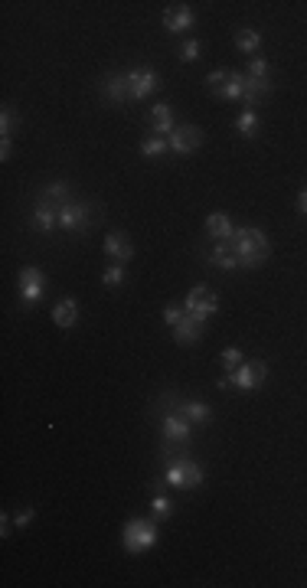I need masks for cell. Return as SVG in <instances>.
<instances>
[{"mask_svg":"<svg viewBox=\"0 0 307 588\" xmlns=\"http://www.w3.org/2000/svg\"><path fill=\"white\" fill-rule=\"evenodd\" d=\"M232 252L239 255V268H258L265 265V258L272 255V246H268V236L255 226H242V229L232 232L229 239Z\"/></svg>","mask_w":307,"mask_h":588,"instance_id":"1","label":"cell"},{"mask_svg":"<svg viewBox=\"0 0 307 588\" xmlns=\"http://www.w3.org/2000/svg\"><path fill=\"white\" fill-rule=\"evenodd\" d=\"M121 546H124V553H131V555H141V553H147V549H154V546H157V523L144 520V517L128 520L124 529H121Z\"/></svg>","mask_w":307,"mask_h":588,"instance_id":"2","label":"cell"},{"mask_svg":"<svg viewBox=\"0 0 307 588\" xmlns=\"http://www.w3.org/2000/svg\"><path fill=\"white\" fill-rule=\"evenodd\" d=\"M203 480H206L203 468H199L197 461H190V458L170 461L167 471H163V484L177 487V490H197V487H203Z\"/></svg>","mask_w":307,"mask_h":588,"instance_id":"3","label":"cell"},{"mask_svg":"<svg viewBox=\"0 0 307 588\" xmlns=\"http://www.w3.org/2000/svg\"><path fill=\"white\" fill-rule=\"evenodd\" d=\"M95 209L92 203H86V200H72V203H66L59 209V226L66 232H88L92 229V219H95Z\"/></svg>","mask_w":307,"mask_h":588,"instance_id":"4","label":"cell"},{"mask_svg":"<svg viewBox=\"0 0 307 588\" xmlns=\"http://www.w3.org/2000/svg\"><path fill=\"white\" fill-rule=\"evenodd\" d=\"M183 311L193 317H203V321H209V317L219 311V298L213 294V288H206V284H193L187 294V301H183Z\"/></svg>","mask_w":307,"mask_h":588,"instance_id":"5","label":"cell"},{"mask_svg":"<svg viewBox=\"0 0 307 588\" xmlns=\"http://www.w3.org/2000/svg\"><path fill=\"white\" fill-rule=\"evenodd\" d=\"M265 376H268V367H265L262 359H248V363H242V367L236 369V373H229L226 379H229V386H236V389L252 392L265 383Z\"/></svg>","mask_w":307,"mask_h":588,"instance_id":"6","label":"cell"},{"mask_svg":"<svg viewBox=\"0 0 307 588\" xmlns=\"http://www.w3.org/2000/svg\"><path fill=\"white\" fill-rule=\"evenodd\" d=\"M17 288H20V301H23L26 307H33L36 301L46 294V278L40 268H20V278H17Z\"/></svg>","mask_w":307,"mask_h":588,"instance_id":"7","label":"cell"},{"mask_svg":"<svg viewBox=\"0 0 307 588\" xmlns=\"http://www.w3.org/2000/svg\"><path fill=\"white\" fill-rule=\"evenodd\" d=\"M161 88V76L154 69H131L128 72V98L131 102H141L147 95H154Z\"/></svg>","mask_w":307,"mask_h":588,"instance_id":"8","label":"cell"},{"mask_svg":"<svg viewBox=\"0 0 307 588\" xmlns=\"http://www.w3.org/2000/svg\"><path fill=\"white\" fill-rule=\"evenodd\" d=\"M170 141V151L180 154V157H187V154H197L199 147H203V131L197 128V125H177L173 128V134L167 137Z\"/></svg>","mask_w":307,"mask_h":588,"instance_id":"9","label":"cell"},{"mask_svg":"<svg viewBox=\"0 0 307 588\" xmlns=\"http://www.w3.org/2000/svg\"><path fill=\"white\" fill-rule=\"evenodd\" d=\"M190 435H193V422H187V418L173 409L163 412V438H167V444H173V442L187 444Z\"/></svg>","mask_w":307,"mask_h":588,"instance_id":"10","label":"cell"},{"mask_svg":"<svg viewBox=\"0 0 307 588\" xmlns=\"http://www.w3.org/2000/svg\"><path fill=\"white\" fill-rule=\"evenodd\" d=\"M193 23H197V13L190 4H173L163 10V26L170 33H187V30H193Z\"/></svg>","mask_w":307,"mask_h":588,"instance_id":"11","label":"cell"},{"mask_svg":"<svg viewBox=\"0 0 307 588\" xmlns=\"http://www.w3.org/2000/svg\"><path fill=\"white\" fill-rule=\"evenodd\" d=\"M102 248H105V255L115 258V262H121V265H128L131 258H134V246H131V239L124 236V232H108L105 242H102Z\"/></svg>","mask_w":307,"mask_h":588,"instance_id":"12","label":"cell"},{"mask_svg":"<svg viewBox=\"0 0 307 588\" xmlns=\"http://www.w3.org/2000/svg\"><path fill=\"white\" fill-rule=\"evenodd\" d=\"M170 409L180 412V415L187 418V422H193V425H209V422H213V409L197 399H180V402H173Z\"/></svg>","mask_w":307,"mask_h":588,"instance_id":"13","label":"cell"},{"mask_svg":"<svg viewBox=\"0 0 307 588\" xmlns=\"http://www.w3.org/2000/svg\"><path fill=\"white\" fill-rule=\"evenodd\" d=\"M203 333H206V321H203V317L187 314L177 327H173V340L183 343V347H190V343H197Z\"/></svg>","mask_w":307,"mask_h":588,"instance_id":"14","label":"cell"},{"mask_svg":"<svg viewBox=\"0 0 307 588\" xmlns=\"http://www.w3.org/2000/svg\"><path fill=\"white\" fill-rule=\"evenodd\" d=\"M173 108L167 102H161V105H154L151 108V134H157V137H170L173 134Z\"/></svg>","mask_w":307,"mask_h":588,"instance_id":"15","label":"cell"},{"mask_svg":"<svg viewBox=\"0 0 307 588\" xmlns=\"http://www.w3.org/2000/svg\"><path fill=\"white\" fill-rule=\"evenodd\" d=\"M40 203L52 206V209H62L66 203H72V187H69L66 180H56V183L43 187V193H40Z\"/></svg>","mask_w":307,"mask_h":588,"instance_id":"16","label":"cell"},{"mask_svg":"<svg viewBox=\"0 0 307 588\" xmlns=\"http://www.w3.org/2000/svg\"><path fill=\"white\" fill-rule=\"evenodd\" d=\"M232 232H236V226H232V219L226 213H209V219H206V236L213 242H229Z\"/></svg>","mask_w":307,"mask_h":588,"instance_id":"17","label":"cell"},{"mask_svg":"<svg viewBox=\"0 0 307 588\" xmlns=\"http://www.w3.org/2000/svg\"><path fill=\"white\" fill-rule=\"evenodd\" d=\"M52 324L62 327V330H72L79 324V304L72 298H62L59 304L52 307Z\"/></svg>","mask_w":307,"mask_h":588,"instance_id":"18","label":"cell"},{"mask_svg":"<svg viewBox=\"0 0 307 588\" xmlns=\"http://www.w3.org/2000/svg\"><path fill=\"white\" fill-rule=\"evenodd\" d=\"M272 95V79H252V76H245V108H258V102L262 98H268Z\"/></svg>","mask_w":307,"mask_h":588,"instance_id":"19","label":"cell"},{"mask_svg":"<svg viewBox=\"0 0 307 588\" xmlns=\"http://www.w3.org/2000/svg\"><path fill=\"white\" fill-rule=\"evenodd\" d=\"M206 258H209L216 268H229V272H232V268H239V255L232 252L229 242H216V246L209 248V255H206Z\"/></svg>","mask_w":307,"mask_h":588,"instance_id":"20","label":"cell"},{"mask_svg":"<svg viewBox=\"0 0 307 588\" xmlns=\"http://www.w3.org/2000/svg\"><path fill=\"white\" fill-rule=\"evenodd\" d=\"M102 92H105V98H108V102L121 105L124 98H128V76H108L102 82ZM128 102H131V98H128Z\"/></svg>","mask_w":307,"mask_h":588,"instance_id":"21","label":"cell"},{"mask_svg":"<svg viewBox=\"0 0 307 588\" xmlns=\"http://www.w3.org/2000/svg\"><path fill=\"white\" fill-rule=\"evenodd\" d=\"M33 226L40 232H46V236H50V232L59 226V209H52V206H46V203H36V209H33Z\"/></svg>","mask_w":307,"mask_h":588,"instance_id":"22","label":"cell"},{"mask_svg":"<svg viewBox=\"0 0 307 588\" xmlns=\"http://www.w3.org/2000/svg\"><path fill=\"white\" fill-rule=\"evenodd\" d=\"M258 128H262V121H258V111L255 108L239 111V118H236V131H239L242 137H255Z\"/></svg>","mask_w":307,"mask_h":588,"instance_id":"23","label":"cell"},{"mask_svg":"<svg viewBox=\"0 0 307 588\" xmlns=\"http://www.w3.org/2000/svg\"><path fill=\"white\" fill-rule=\"evenodd\" d=\"M236 46H239L242 52H248V56H255V50L262 46V33L252 30V26H242L239 33H236Z\"/></svg>","mask_w":307,"mask_h":588,"instance_id":"24","label":"cell"},{"mask_svg":"<svg viewBox=\"0 0 307 588\" xmlns=\"http://www.w3.org/2000/svg\"><path fill=\"white\" fill-rule=\"evenodd\" d=\"M245 95V76L242 72H236V69H229V82L222 86V92H219V98H242Z\"/></svg>","mask_w":307,"mask_h":588,"instance_id":"25","label":"cell"},{"mask_svg":"<svg viewBox=\"0 0 307 588\" xmlns=\"http://www.w3.org/2000/svg\"><path fill=\"white\" fill-rule=\"evenodd\" d=\"M167 151H170V141H167V137L147 134L144 141H141V154H144V157H163Z\"/></svg>","mask_w":307,"mask_h":588,"instance_id":"26","label":"cell"},{"mask_svg":"<svg viewBox=\"0 0 307 588\" xmlns=\"http://www.w3.org/2000/svg\"><path fill=\"white\" fill-rule=\"evenodd\" d=\"M151 513L157 517V520H170V517H173V503L167 500L163 494H154L151 497Z\"/></svg>","mask_w":307,"mask_h":588,"instance_id":"27","label":"cell"},{"mask_svg":"<svg viewBox=\"0 0 307 588\" xmlns=\"http://www.w3.org/2000/svg\"><path fill=\"white\" fill-rule=\"evenodd\" d=\"M124 275H128V272H124V265H121V262H111L108 268L102 272V284H105V288H115V284L124 282Z\"/></svg>","mask_w":307,"mask_h":588,"instance_id":"28","label":"cell"},{"mask_svg":"<svg viewBox=\"0 0 307 588\" xmlns=\"http://www.w3.org/2000/svg\"><path fill=\"white\" fill-rule=\"evenodd\" d=\"M199 56H203V43L199 40H183L180 43V59L183 62H197Z\"/></svg>","mask_w":307,"mask_h":588,"instance_id":"29","label":"cell"},{"mask_svg":"<svg viewBox=\"0 0 307 588\" xmlns=\"http://www.w3.org/2000/svg\"><path fill=\"white\" fill-rule=\"evenodd\" d=\"M17 111L10 108V105H4V111H0V137H10L13 134V128H17Z\"/></svg>","mask_w":307,"mask_h":588,"instance_id":"30","label":"cell"},{"mask_svg":"<svg viewBox=\"0 0 307 588\" xmlns=\"http://www.w3.org/2000/svg\"><path fill=\"white\" fill-rule=\"evenodd\" d=\"M219 363H222V369H226V373H236V369L242 367V350L239 347H229L226 353H222Z\"/></svg>","mask_w":307,"mask_h":588,"instance_id":"31","label":"cell"},{"mask_svg":"<svg viewBox=\"0 0 307 588\" xmlns=\"http://www.w3.org/2000/svg\"><path fill=\"white\" fill-rule=\"evenodd\" d=\"M226 82H229V69H213V72L206 76V86H209V92H216V95L222 92Z\"/></svg>","mask_w":307,"mask_h":588,"instance_id":"32","label":"cell"},{"mask_svg":"<svg viewBox=\"0 0 307 588\" xmlns=\"http://www.w3.org/2000/svg\"><path fill=\"white\" fill-rule=\"evenodd\" d=\"M183 317H187V311H183V307H177V304H167V307H163V324L170 327V330L180 324V321H183Z\"/></svg>","mask_w":307,"mask_h":588,"instance_id":"33","label":"cell"},{"mask_svg":"<svg viewBox=\"0 0 307 588\" xmlns=\"http://www.w3.org/2000/svg\"><path fill=\"white\" fill-rule=\"evenodd\" d=\"M248 76H252V79H268V59L255 56V59L248 62Z\"/></svg>","mask_w":307,"mask_h":588,"instance_id":"34","label":"cell"},{"mask_svg":"<svg viewBox=\"0 0 307 588\" xmlns=\"http://www.w3.org/2000/svg\"><path fill=\"white\" fill-rule=\"evenodd\" d=\"M30 520H33V507H23V510H17V517H13V526L26 529V526H30Z\"/></svg>","mask_w":307,"mask_h":588,"instance_id":"35","label":"cell"},{"mask_svg":"<svg viewBox=\"0 0 307 588\" xmlns=\"http://www.w3.org/2000/svg\"><path fill=\"white\" fill-rule=\"evenodd\" d=\"M10 157V137H0V161Z\"/></svg>","mask_w":307,"mask_h":588,"instance_id":"36","label":"cell"},{"mask_svg":"<svg viewBox=\"0 0 307 588\" xmlns=\"http://www.w3.org/2000/svg\"><path fill=\"white\" fill-rule=\"evenodd\" d=\"M298 209H301V213L307 216V187L301 190V196H298Z\"/></svg>","mask_w":307,"mask_h":588,"instance_id":"37","label":"cell"},{"mask_svg":"<svg viewBox=\"0 0 307 588\" xmlns=\"http://www.w3.org/2000/svg\"><path fill=\"white\" fill-rule=\"evenodd\" d=\"M0 526H4V529H0V533H4V536H10V517H7V513H4V517H0Z\"/></svg>","mask_w":307,"mask_h":588,"instance_id":"38","label":"cell"}]
</instances>
